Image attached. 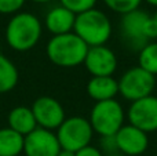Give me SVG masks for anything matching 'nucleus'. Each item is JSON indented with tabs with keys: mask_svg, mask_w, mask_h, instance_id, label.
<instances>
[{
	"mask_svg": "<svg viewBox=\"0 0 157 156\" xmlns=\"http://www.w3.org/2000/svg\"><path fill=\"white\" fill-rule=\"evenodd\" d=\"M43 35L41 21L32 13L19 11L14 14L4 29L6 43L10 49L25 53L37 46Z\"/></svg>",
	"mask_w": 157,
	"mask_h": 156,
	"instance_id": "1",
	"label": "nucleus"
},
{
	"mask_svg": "<svg viewBox=\"0 0 157 156\" xmlns=\"http://www.w3.org/2000/svg\"><path fill=\"white\" fill-rule=\"evenodd\" d=\"M120 37L124 46L132 51H139L149 41L157 39V24L152 15L144 10H134L121 15Z\"/></svg>",
	"mask_w": 157,
	"mask_h": 156,
	"instance_id": "2",
	"label": "nucleus"
},
{
	"mask_svg": "<svg viewBox=\"0 0 157 156\" xmlns=\"http://www.w3.org/2000/svg\"><path fill=\"white\" fill-rule=\"evenodd\" d=\"M88 46L76 33L52 36L46 46L47 58L59 68H76L84 62Z\"/></svg>",
	"mask_w": 157,
	"mask_h": 156,
	"instance_id": "3",
	"label": "nucleus"
},
{
	"mask_svg": "<svg viewBox=\"0 0 157 156\" xmlns=\"http://www.w3.org/2000/svg\"><path fill=\"white\" fill-rule=\"evenodd\" d=\"M73 33H76L88 47L105 46L112 37L113 26L103 11L92 8L76 15Z\"/></svg>",
	"mask_w": 157,
	"mask_h": 156,
	"instance_id": "4",
	"label": "nucleus"
},
{
	"mask_svg": "<svg viewBox=\"0 0 157 156\" xmlns=\"http://www.w3.org/2000/svg\"><path fill=\"white\" fill-rule=\"evenodd\" d=\"M88 120L94 133L99 137L114 135L125 124V111L117 99L95 102Z\"/></svg>",
	"mask_w": 157,
	"mask_h": 156,
	"instance_id": "5",
	"label": "nucleus"
},
{
	"mask_svg": "<svg viewBox=\"0 0 157 156\" xmlns=\"http://www.w3.org/2000/svg\"><path fill=\"white\" fill-rule=\"evenodd\" d=\"M57 138L61 149L77 152L87 145H91L94 130L90 120L83 116H71L62 122L57 129Z\"/></svg>",
	"mask_w": 157,
	"mask_h": 156,
	"instance_id": "6",
	"label": "nucleus"
},
{
	"mask_svg": "<svg viewBox=\"0 0 157 156\" xmlns=\"http://www.w3.org/2000/svg\"><path fill=\"white\" fill-rule=\"evenodd\" d=\"M119 94L127 101L134 102L153 94L156 88V76L141 66H132L121 75L119 80Z\"/></svg>",
	"mask_w": 157,
	"mask_h": 156,
	"instance_id": "7",
	"label": "nucleus"
},
{
	"mask_svg": "<svg viewBox=\"0 0 157 156\" xmlns=\"http://www.w3.org/2000/svg\"><path fill=\"white\" fill-rule=\"evenodd\" d=\"M128 123L146 134L157 131V97L149 96L131 102L125 112Z\"/></svg>",
	"mask_w": 157,
	"mask_h": 156,
	"instance_id": "8",
	"label": "nucleus"
},
{
	"mask_svg": "<svg viewBox=\"0 0 157 156\" xmlns=\"http://www.w3.org/2000/svg\"><path fill=\"white\" fill-rule=\"evenodd\" d=\"M36 119L37 127L46 130H57L66 119L65 109L57 98L50 96H41L33 101L30 107Z\"/></svg>",
	"mask_w": 157,
	"mask_h": 156,
	"instance_id": "9",
	"label": "nucleus"
},
{
	"mask_svg": "<svg viewBox=\"0 0 157 156\" xmlns=\"http://www.w3.org/2000/svg\"><path fill=\"white\" fill-rule=\"evenodd\" d=\"M61 151L57 134L51 130L35 129L24 137L25 156H57Z\"/></svg>",
	"mask_w": 157,
	"mask_h": 156,
	"instance_id": "10",
	"label": "nucleus"
},
{
	"mask_svg": "<svg viewBox=\"0 0 157 156\" xmlns=\"http://www.w3.org/2000/svg\"><path fill=\"white\" fill-rule=\"evenodd\" d=\"M117 57L114 51L105 46L88 47L83 65L92 76H113L117 69Z\"/></svg>",
	"mask_w": 157,
	"mask_h": 156,
	"instance_id": "11",
	"label": "nucleus"
},
{
	"mask_svg": "<svg viewBox=\"0 0 157 156\" xmlns=\"http://www.w3.org/2000/svg\"><path fill=\"white\" fill-rule=\"evenodd\" d=\"M119 154L125 156H139L149 146V137L145 131L127 123L114 134Z\"/></svg>",
	"mask_w": 157,
	"mask_h": 156,
	"instance_id": "12",
	"label": "nucleus"
},
{
	"mask_svg": "<svg viewBox=\"0 0 157 156\" xmlns=\"http://www.w3.org/2000/svg\"><path fill=\"white\" fill-rule=\"evenodd\" d=\"M75 21H76V14L59 4L52 7L46 14L44 26L52 36L65 35V33L73 32Z\"/></svg>",
	"mask_w": 157,
	"mask_h": 156,
	"instance_id": "13",
	"label": "nucleus"
},
{
	"mask_svg": "<svg viewBox=\"0 0 157 156\" xmlns=\"http://www.w3.org/2000/svg\"><path fill=\"white\" fill-rule=\"evenodd\" d=\"M87 94L95 102L114 99L119 94V83L113 76H92L87 83Z\"/></svg>",
	"mask_w": 157,
	"mask_h": 156,
	"instance_id": "14",
	"label": "nucleus"
},
{
	"mask_svg": "<svg viewBox=\"0 0 157 156\" xmlns=\"http://www.w3.org/2000/svg\"><path fill=\"white\" fill-rule=\"evenodd\" d=\"M7 123V127L24 137L32 133L35 129H37V123H36L32 109L30 107H25V105H18L8 112Z\"/></svg>",
	"mask_w": 157,
	"mask_h": 156,
	"instance_id": "15",
	"label": "nucleus"
},
{
	"mask_svg": "<svg viewBox=\"0 0 157 156\" xmlns=\"http://www.w3.org/2000/svg\"><path fill=\"white\" fill-rule=\"evenodd\" d=\"M24 152V135L10 127L0 129V156H19Z\"/></svg>",
	"mask_w": 157,
	"mask_h": 156,
	"instance_id": "16",
	"label": "nucleus"
},
{
	"mask_svg": "<svg viewBox=\"0 0 157 156\" xmlns=\"http://www.w3.org/2000/svg\"><path fill=\"white\" fill-rule=\"evenodd\" d=\"M19 80V72L15 64L0 53V94L13 91Z\"/></svg>",
	"mask_w": 157,
	"mask_h": 156,
	"instance_id": "17",
	"label": "nucleus"
},
{
	"mask_svg": "<svg viewBox=\"0 0 157 156\" xmlns=\"http://www.w3.org/2000/svg\"><path fill=\"white\" fill-rule=\"evenodd\" d=\"M138 66L157 76V40L149 41L138 51Z\"/></svg>",
	"mask_w": 157,
	"mask_h": 156,
	"instance_id": "18",
	"label": "nucleus"
},
{
	"mask_svg": "<svg viewBox=\"0 0 157 156\" xmlns=\"http://www.w3.org/2000/svg\"><path fill=\"white\" fill-rule=\"evenodd\" d=\"M142 2L144 0H103L105 6L109 10L120 14V15H124V14L131 13L134 10H138Z\"/></svg>",
	"mask_w": 157,
	"mask_h": 156,
	"instance_id": "19",
	"label": "nucleus"
},
{
	"mask_svg": "<svg viewBox=\"0 0 157 156\" xmlns=\"http://www.w3.org/2000/svg\"><path fill=\"white\" fill-rule=\"evenodd\" d=\"M97 2L98 0H59L61 6H63L65 8H68L69 11H72L76 15L95 8Z\"/></svg>",
	"mask_w": 157,
	"mask_h": 156,
	"instance_id": "20",
	"label": "nucleus"
},
{
	"mask_svg": "<svg viewBox=\"0 0 157 156\" xmlns=\"http://www.w3.org/2000/svg\"><path fill=\"white\" fill-rule=\"evenodd\" d=\"M26 0H0V14L14 15L19 13Z\"/></svg>",
	"mask_w": 157,
	"mask_h": 156,
	"instance_id": "21",
	"label": "nucleus"
},
{
	"mask_svg": "<svg viewBox=\"0 0 157 156\" xmlns=\"http://www.w3.org/2000/svg\"><path fill=\"white\" fill-rule=\"evenodd\" d=\"M98 148L101 149V152H102L105 156L119 154L117 144H116V137H114V135H105V137H101L99 138V146H98Z\"/></svg>",
	"mask_w": 157,
	"mask_h": 156,
	"instance_id": "22",
	"label": "nucleus"
},
{
	"mask_svg": "<svg viewBox=\"0 0 157 156\" xmlns=\"http://www.w3.org/2000/svg\"><path fill=\"white\" fill-rule=\"evenodd\" d=\"M76 156H105L101 152L99 148H97V146L94 145H87L84 146V148H81L80 151L76 152Z\"/></svg>",
	"mask_w": 157,
	"mask_h": 156,
	"instance_id": "23",
	"label": "nucleus"
},
{
	"mask_svg": "<svg viewBox=\"0 0 157 156\" xmlns=\"http://www.w3.org/2000/svg\"><path fill=\"white\" fill-rule=\"evenodd\" d=\"M57 156H76V152H72V151H66V149H61L59 154Z\"/></svg>",
	"mask_w": 157,
	"mask_h": 156,
	"instance_id": "24",
	"label": "nucleus"
},
{
	"mask_svg": "<svg viewBox=\"0 0 157 156\" xmlns=\"http://www.w3.org/2000/svg\"><path fill=\"white\" fill-rule=\"evenodd\" d=\"M145 2H146L147 4H150V6H153V7L157 8V0H145Z\"/></svg>",
	"mask_w": 157,
	"mask_h": 156,
	"instance_id": "25",
	"label": "nucleus"
},
{
	"mask_svg": "<svg viewBox=\"0 0 157 156\" xmlns=\"http://www.w3.org/2000/svg\"><path fill=\"white\" fill-rule=\"evenodd\" d=\"M32 2H35V3H48V2H51V0H32Z\"/></svg>",
	"mask_w": 157,
	"mask_h": 156,
	"instance_id": "26",
	"label": "nucleus"
},
{
	"mask_svg": "<svg viewBox=\"0 0 157 156\" xmlns=\"http://www.w3.org/2000/svg\"><path fill=\"white\" fill-rule=\"evenodd\" d=\"M152 17H153V19H155V21H156V24H157V11H156V13H155V14H153V15H152Z\"/></svg>",
	"mask_w": 157,
	"mask_h": 156,
	"instance_id": "27",
	"label": "nucleus"
},
{
	"mask_svg": "<svg viewBox=\"0 0 157 156\" xmlns=\"http://www.w3.org/2000/svg\"><path fill=\"white\" fill-rule=\"evenodd\" d=\"M109 156H125V155H123V154H114V155H109Z\"/></svg>",
	"mask_w": 157,
	"mask_h": 156,
	"instance_id": "28",
	"label": "nucleus"
}]
</instances>
